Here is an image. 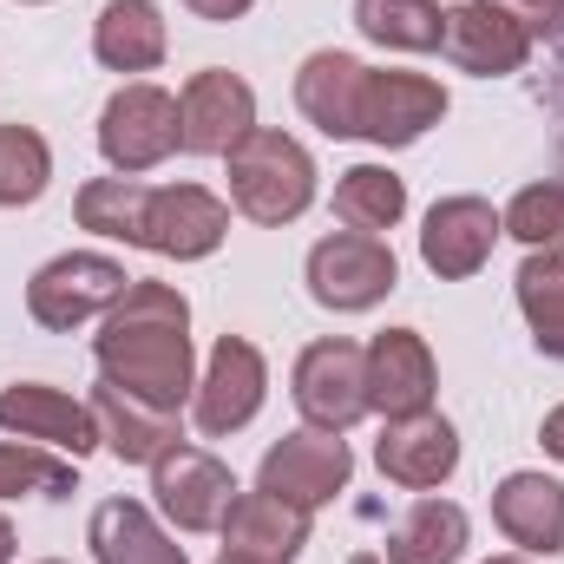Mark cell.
<instances>
[{
	"label": "cell",
	"instance_id": "41",
	"mask_svg": "<svg viewBox=\"0 0 564 564\" xmlns=\"http://www.w3.org/2000/svg\"><path fill=\"white\" fill-rule=\"evenodd\" d=\"M46 564H53V558H46Z\"/></svg>",
	"mask_w": 564,
	"mask_h": 564
},
{
	"label": "cell",
	"instance_id": "24",
	"mask_svg": "<svg viewBox=\"0 0 564 564\" xmlns=\"http://www.w3.org/2000/svg\"><path fill=\"white\" fill-rule=\"evenodd\" d=\"M459 552H466V512L453 499H414L388 532V564H459Z\"/></svg>",
	"mask_w": 564,
	"mask_h": 564
},
{
	"label": "cell",
	"instance_id": "2",
	"mask_svg": "<svg viewBox=\"0 0 564 564\" xmlns=\"http://www.w3.org/2000/svg\"><path fill=\"white\" fill-rule=\"evenodd\" d=\"M230 204L257 224H295L315 204V158L289 132L257 126L230 151Z\"/></svg>",
	"mask_w": 564,
	"mask_h": 564
},
{
	"label": "cell",
	"instance_id": "33",
	"mask_svg": "<svg viewBox=\"0 0 564 564\" xmlns=\"http://www.w3.org/2000/svg\"><path fill=\"white\" fill-rule=\"evenodd\" d=\"M539 440H545V453H552V459H564V408L545 414V433H539Z\"/></svg>",
	"mask_w": 564,
	"mask_h": 564
},
{
	"label": "cell",
	"instance_id": "13",
	"mask_svg": "<svg viewBox=\"0 0 564 564\" xmlns=\"http://www.w3.org/2000/svg\"><path fill=\"white\" fill-rule=\"evenodd\" d=\"M433 388H440V368L421 328H381L368 341V414H388V421L426 414Z\"/></svg>",
	"mask_w": 564,
	"mask_h": 564
},
{
	"label": "cell",
	"instance_id": "27",
	"mask_svg": "<svg viewBox=\"0 0 564 564\" xmlns=\"http://www.w3.org/2000/svg\"><path fill=\"white\" fill-rule=\"evenodd\" d=\"M519 308L532 322V341L564 361V250H532L519 270Z\"/></svg>",
	"mask_w": 564,
	"mask_h": 564
},
{
	"label": "cell",
	"instance_id": "10",
	"mask_svg": "<svg viewBox=\"0 0 564 564\" xmlns=\"http://www.w3.org/2000/svg\"><path fill=\"white\" fill-rule=\"evenodd\" d=\"M348 473H355L348 440H341V433L308 426V433H282L276 446L263 453L257 486H263V492H276V499H289V506H302V512H315V506H328V499L348 486Z\"/></svg>",
	"mask_w": 564,
	"mask_h": 564
},
{
	"label": "cell",
	"instance_id": "9",
	"mask_svg": "<svg viewBox=\"0 0 564 564\" xmlns=\"http://www.w3.org/2000/svg\"><path fill=\"white\" fill-rule=\"evenodd\" d=\"M440 53L473 79H506L532 59V20L512 13L506 0H466V7L446 13Z\"/></svg>",
	"mask_w": 564,
	"mask_h": 564
},
{
	"label": "cell",
	"instance_id": "22",
	"mask_svg": "<svg viewBox=\"0 0 564 564\" xmlns=\"http://www.w3.org/2000/svg\"><path fill=\"white\" fill-rule=\"evenodd\" d=\"M164 46H171V33H164V13L151 0H106L99 20H93V53L112 73H151V66H164Z\"/></svg>",
	"mask_w": 564,
	"mask_h": 564
},
{
	"label": "cell",
	"instance_id": "8",
	"mask_svg": "<svg viewBox=\"0 0 564 564\" xmlns=\"http://www.w3.org/2000/svg\"><path fill=\"white\" fill-rule=\"evenodd\" d=\"M151 492L177 532H224V519L237 506V473L204 446H171L151 466Z\"/></svg>",
	"mask_w": 564,
	"mask_h": 564
},
{
	"label": "cell",
	"instance_id": "36",
	"mask_svg": "<svg viewBox=\"0 0 564 564\" xmlns=\"http://www.w3.org/2000/svg\"><path fill=\"white\" fill-rule=\"evenodd\" d=\"M217 564H257V558H237V552H224V558H217Z\"/></svg>",
	"mask_w": 564,
	"mask_h": 564
},
{
	"label": "cell",
	"instance_id": "11",
	"mask_svg": "<svg viewBox=\"0 0 564 564\" xmlns=\"http://www.w3.org/2000/svg\"><path fill=\"white\" fill-rule=\"evenodd\" d=\"M177 132H184V151H204V158H230L237 144L257 132V93L224 73V66H204L184 79L177 93Z\"/></svg>",
	"mask_w": 564,
	"mask_h": 564
},
{
	"label": "cell",
	"instance_id": "35",
	"mask_svg": "<svg viewBox=\"0 0 564 564\" xmlns=\"http://www.w3.org/2000/svg\"><path fill=\"white\" fill-rule=\"evenodd\" d=\"M348 564H388V558H375V552H355V558H348Z\"/></svg>",
	"mask_w": 564,
	"mask_h": 564
},
{
	"label": "cell",
	"instance_id": "26",
	"mask_svg": "<svg viewBox=\"0 0 564 564\" xmlns=\"http://www.w3.org/2000/svg\"><path fill=\"white\" fill-rule=\"evenodd\" d=\"M355 26L388 53H433L446 33L440 0H355Z\"/></svg>",
	"mask_w": 564,
	"mask_h": 564
},
{
	"label": "cell",
	"instance_id": "12",
	"mask_svg": "<svg viewBox=\"0 0 564 564\" xmlns=\"http://www.w3.org/2000/svg\"><path fill=\"white\" fill-rule=\"evenodd\" d=\"M263 394H270V368H263L257 341H243V335H224V341L210 348V368H204V381H197V433H210V440H230V433H243V426L257 421Z\"/></svg>",
	"mask_w": 564,
	"mask_h": 564
},
{
	"label": "cell",
	"instance_id": "39",
	"mask_svg": "<svg viewBox=\"0 0 564 564\" xmlns=\"http://www.w3.org/2000/svg\"><path fill=\"white\" fill-rule=\"evenodd\" d=\"M492 564H525V558H492Z\"/></svg>",
	"mask_w": 564,
	"mask_h": 564
},
{
	"label": "cell",
	"instance_id": "5",
	"mask_svg": "<svg viewBox=\"0 0 564 564\" xmlns=\"http://www.w3.org/2000/svg\"><path fill=\"white\" fill-rule=\"evenodd\" d=\"M302 421L322 426V433H348V426L368 414V348L328 335V341H308L302 361H295V381H289Z\"/></svg>",
	"mask_w": 564,
	"mask_h": 564
},
{
	"label": "cell",
	"instance_id": "29",
	"mask_svg": "<svg viewBox=\"0 0 564 564\" xmlns=\"http://www.w3.org/2000/svg\"><path fill=\"white\" fill-rule=\"evenodd\" d=\"M139 204H144V184L139 177H93L79 191V230L93 237H119V243H139Z\"/></svg>",
	"mask_w": 564,
	"mask_h": 564
},
{
	"label": "cell",
	"instance_id": "34",
	"mask_svg": "<svg viewBox=\"0 0 564 564\" xmlns=\"http://www.w3.org/2000/svg\"><path fill=\"white\" fill-rule=\"evenodd\" d=\"M0 564H13V525L0 519Z\"/></svg>",
	"mask_w": 564,
	"mask_h": 564
},
{
	"label": "cell",
	"instance_id": "31",
	"mask_svg": "<svg viewBox=\"0 0 564 564\" xmlns=\"http://www.w3.org/2000/svg\"><path fill=\"white\" fill-rule=\"evenodd\" d=\"M20 492H73V466L40 453L33 440H0V499H20Z\"/></svg>",
	"mask_w": 564,
	"mask_h": 564
},
{
	"label": "cell",
	"instance_id": "30",
	"mask_svg": "<svg viewBox=\"0 0 564 564\" xmlns=\"http://www.w3.org/2000/svg\"><path fill=\"white\" fill-rule=\"evenodd\" d=\"M499 224H506V237H519L525 250H552V243H564V177L525 184Z\"/></svg>",
	"mask_w": 564,
	"mask_h": 564
},
{
	"label": "cell",
	"instance_id": "4",
	"mask_svg": "<svg viewBox=\"0 0 564 564\" xmlns=\"http://www.w3.org/2000/svg\"><path fill=\"white\" fill-rule=\"evenodd\" d=\"M177 144H184V132H177V99L164 86L132 79V86H119L106 99V112H99V151H106V164L119 177H139L151 164H164Z\"/></svg>",
	"mask_w": 564,
	"mask_h": 564
},
{
	"label": "cell",
	"instance_id": "32",
	"mask_svg": "<svg viewBox=\"0 0 564 564\" xmlns=\"http://www.w3.org/2000/svg\"><path fill=\"white\" fill-rule=\"evenodd\" d=\"M184 7H191L197 20H243L257 0H184Z\"/></svg>",
	"mask_w": 564,
	"mask_h": 564
},
{
	"label": "cell",
	"instance_id": "17",
	"mask_svg": "<svg viewBox=\"0 0 564 564\" xmlns=\"http://www.w3.org/2000/svg\"><path fill=\"white\" fill-rule=\"evenodd\" d=\"M375 466L394 486H408V492H433L459 466V433H453V421H440L433 408L408 414V421H388V433L375 440Z\"/></svg>",
	"mask_w": 564,
	"mask_h": 564
},
{
	"label": "cell",
	"instance_id": "23",
	"mask_svg": "<svg viewBox=\"0 0 564 564\" xmlns=\"http://www.w3.org/2000/svg\"><path fill=\"white\" fill-rule=\"evenodd\" d=\"M93 558L99 564H191L184 545L144 512L139 499H106L93 512Z\"/></svg>",
	"mask_w": 564,
	"mask_h": 564
},
{
	"label": "cell",
	"instance_id": "6",
	"mask_svg": "<svg viewBox=\"0 0 564 564\" xmlns=\"http://www.w3.org/2000/svg\"><path fill=\"white\" fill-rule=\"evenodd\" d=\"M230 237V204L210 197L204 184H144L139 204V250L197 263Z\"/></svg>",
	"mask_w": 564,
	"mask_h": 564
},
{
	"label": "cell",
	"instance_id": "38",
	"mask_svg": "<svg viewBox=\"0 0 564 564\" xmlns=\"http://www.w3.org/2000/svg\"><path fill=\"white\" fill-rule=\"evenodd\" d=\"M552 13H558V26H564V0H552Z\"/></svg>",
	"mask_w": 564,
	"mask_h": 564
},
{
	"label": "cell",
	"instance_id": "15",
	"mask_svg": "<svg viewBox=\"0 0 564 564\" xmlns=\"http://www.w3.org/2000/svg\"><path fill=\"white\" fill-rule=\"evenodd\" d=\"M440 119H446V93L426 73H368L361 86V139L368 144L401 151V144L426 139Z\"/></svg>",
	"mask_w": 564,
	"mask_h": 564
},
{
	"label": "cell",
	"instance_id": "21",
	"mask_svg": "<svg viewBox=\"0 0 564 564\" xmlns=\"http://www.w3.org/2000/svg\"><path fill=\"white\" fill-rule=\"evenodd\" d=\"M492 519L519 552H564V486L545 473H506L492 492Z\"/></svg>",
	"mask_w": 564,
	"mask_h": 564
},
{
	"label": "cell",
	"instance_id": "20",
	"mask_svg": "<svg viewBox=\"0 0 564 564\" xmlns=\"http://www.w3.org/2000/svg\"><path fill=\"white\" fill-rule=\"evenodd\" d=\"M86 408H93V421H99V446H112L126 466H158L171 446H184L177 414L144 408V401H132V394L112 388V381H99V394H93Z\"/></svg>",
	"mask_w": 564,
	"mask_h": 564
},
{
	"label": "cell",
	"instance_id": "14",
	"mask_svg": "<svg viewBox=\"0 0 564 564\" xmlns=\"http://www.w3.org/2000/svg\"><path fill=\"white\" fill-rule=\"evenodd\" d=\"M499 237H506V224H499V210H492L486 197H440V204L426 210L421 263L433 270V276H446V282L479 276Z\"/></svg>",
	"mask_w": 564,
	"mask_h": 564
},
{
	"label": "cell",
	"instance_id": "40",
	"mask_svg": "<svg viewBox=\"0 0 564 564\" xmlns=\"http://www.w3.org/2000/svg\"><path fill=\"white\" fill-rule=\"evenodd\" d=\"M20 7H46V0H20Z\"/></svg>",
	"mask_w": 564,
	"mask_h": 564
},
{
	"label": "cell",
	"instance_id": "1",
	"mask_svg": "<svg viewBox=\"0 0 564 564\" xmlns=\"http://www.w3.org/2000/svg\"><path fill=\"white\" fill-rule=\"evenodd\" d=\"M93 355H99V381L126 388L144 408L177 414L197 394V381H191V302L171 282H126V295L106 308Z\"/></svg>",
	"mask_w": 564,
	"mask_h": 564
},
{
	"label": "cell",
	"instance_id": "16",
	"mask_svg": "<svg viewBox=\"0 0 564 564\" xmlns=\"http://www.w3.org/2000/svg\"><path fill=\"white\" fill-rule=\"evenodd\" d=\"M0 426H7L13 440L59 446V453H73V459H86V453L99 446L93 408L73 401V394H59V388H46V381H13V388H0Z\"/></svg>",
	"mask_w": 564,
	"mask_h": 564
},
{
	"label": "cell",
	"instance_id": "18",
	"mask_svg": "<svg viewBox=\"0 0 564 564\" xmlns=\"http://www.w3.org/2000/svg\"><path fill=\"white\" fill-rule=\"evenodd\" d=\"M361 86H368V66L348 59V53H335V46H322L295 73V106L328 139H361Z\"/></svg>",
	"mask_w": 564,
	"mask_h": 564
},
{
	"label": "cell",
	"instance_id": "7",
	"mask_svg": "<svg viewBox=\"0 0 564 564\" xmlns=\"http://www.w3.org/2000/svg\"><path fill=\"white\" fill-rule=\"evenodd\" d=\"M126 263H112V257H93V250H73V257H53L40 276L26 282V315L40 322V328H79V322H93V315H106L119 295H126Z\"/></svg>",
	"mask_w": 564,
	"mask_h": 564
},
{
	"label": "cell",
	"instance_id": "19",
	"mask_svg": "<svg viewBox=\"0 0 564 564\" xmlns=\"http://www.w3.org/2000/svg\"><path fill=\"white\" fill-rule=\"evenodd\" d=\"M308 545V512L289 506L276 492H237L230 519H224V552L237 558H257V564H295Z\"/></svg>",
	"mask_w": 564,
	"mask_h": 564
},
{
	"label": "cell",
	"instance_id": "28",
	"mask_svg": "<svg viewBox=\"0 0 564 564\" xmlns=\"http://www.w3.org/2000/svg\"><path fill=\"white\" fill-rule=\"evenodd\" d=\"M46 177H53L46 139H40L33 126H0V204H7V210L33 204V197L46 191Z\"/></svg>",
	"mask_w": 564,
	"mask_h": 564
},
{
	"label": "cell",
	"instance_id": "3",
	"mask_svg": "<svg viewBox=\"0 0 564 564\" xmlns=\"http://www.w3.org/2000/svg\"><path fill=\"white\" fill-rule=\"evenodd\" d=\"M394 282H401L394 250L381 237H368V230H335V237H322L308 250V295L322 308H335V315L375 308L381 295H394Z\"/></svg>",
	"mask_w": 564,
	"mask_h": 564
},
{
	"label": "cell",
	"instance_id": "37",
	"mask_svg": "<svg viewBox=\"0 0 564 564\" xmlns=\"http://www.w3.org/2000/svg\"><path fill=\"white\" fill-rule=\"evenodd\" d=\"M519 7H545V13H552V0H519Z\"/></svg>",
	"mask_w": 564,
	"mask_h": 564
},
{
	"label": "cell",
	"instance_id": "25",
	"mask_svg": "<svg viewBox=\"0 0 564 564\" xmlns=\"http://www.w3.org/2000/svg\"><path fill=\"white\" fill-rule=\"evenodd\" d=\"M335 217H341L348 230L381 237V230H394V224L408 217V184H401L388 164H355V171H341V184H335Z\"/></svg>",
	"mask_w": 564,
	"mask_h": 564
}]
</instances>
